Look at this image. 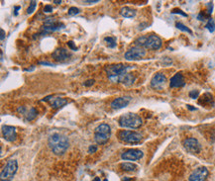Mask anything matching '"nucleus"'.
Instances as JSON below:
<instances>
[{"mask_svg":"<svg viewBox=\"0 0 215 181\" xmlns=\"http://www.w3.org/2000/svg\"><path fill=\"white\" fill-rule=\"evenodd\" d=\"M199 95V91L198 90H191L190 92H189V97L192 98V99H196L198 97Z\"/></svg>","mask_w":215,"mask_h":181,"instance_id":"obj_28","label":"nucleus"},{"mask_svg":"<svg viewBox=\"0 0 215 181\" xmlns=\"http://www.w3.org/2000/svg\"><path fill=\"white\" fill-rule=\"evenodd\" d=\"M1 62H3V52H1Z\"/></svg>","mask_w":215,"mask_h":181,"instance_id":"obj_42","label":"nucleus"},{"mask_svg":"<svg viewBox=\"0 0 215 181\" xmlns=\"http://www.w3.org/2000/svg\"><path fill=\"white\" fill-rule=\"evenodd\" d=\"M18 169V163L16 160H9L6 165L2 168L1 173H0V179L1 181H11L14 175L16 174Z\"/></svg>","mask_w":215,"mask_h":181,"instance_id":"obj_5","label":"nucleus"},{"mask_svg":"<svg viewBox=\"0 0 215 181\" xmlns=\"http://www.w3.org/2000/svg\"><path fill=\"white\" fill-rule=\"evenodd\" d=\"M0 32H1V41H3L4 38H5V32H4L3 29H1V30H0Z\"/></svg>","mask_w":215,"mask_h":181,"instance_id":"obj_36","label":"nucleus"},{"mask_svg":"<svg viewBox=\"0 0 215 181\" xmlns=\"http://www.w3.org/2000/svg\"><path fill=\"white\" fill-rule=\"evenodd\" d=\"M130 100H131V97H129V96H124V97L115 98L114 100L111 102L110 106H111V108L114 109V110L125 108V107L129 104Z\"/></svg>","mask_w":215,"mask_h":181,"instance_id":"obj_16","label":"nucleus"},{"mask_svg":"<svg viewBox=\"0 0 215 181\" xmlns=\"http://www.w3.org/2000/svg\"><path fill=\"white\" fill-rule=\"evenodd\" d=\"M48 145H49L51 151L57 155H62L67 151L69 149V140L65 136L58 133L51 135L48 140Z\"/></svg>","mask_w":215,"mask_h":181,"instance_id":"obj_1","label":"nucleus"},{"mask_svg":"<svg viewBox=\"0 0 215 181\" xmlns=\"http://www.w3.org/2000/svg\"><path fill=\"white\" fill-rule=\"evenodd\" d=\"M98 0H93V1H84L83 3H87V4H93V3H97Z\"/></svg>","mask_w":215,"mask_h":181,"instance_id":"obj_38","label":"nucleus"},{"mask_svg":"<svg viewBox=\"0 0 215 181\" xmlns=\"http://www.w3.org/2000/svg\"><path fill=\"white\" fill-rule=\"evenodd\" d=\"M53 2H54V3H56V4H58V5H59V4L62 3V1H60V0H54Z\"/></svg>","mask_w":215,"mask_h":181,"instance_id":"obj_40","label":"nucleus"},{"mask_svg":"<svg viewBox=\"0 0 215 181\" xmlns=\"http://www.w3.org/2000/svg\"><path fill=\"white\" fill-rule=\"evenodd\" d=\"M44 12H46V13H50V12H53V6L46 5L45 7H44Z\"/></svg>","mask_w":215,"mask_h":181,"instance_id":"obj_32","label":"nucleus"},{"mask_svg":"<svg viewBox=\"0 0 215 181\" xmlns=\"http://www.w3.org/2000/svg\"><path fill=\"white\" fill-rule=\"evenodd\" d=\"M52 56L56 62H64L69 60V56H71V54L66 49H64V48H59V49H57L53 52Z\"/></svg>","mask_w":215,"mask_h":181,"instance_id":"obj_13","label":"nucleus"},{"mask_svg":"<svg viewBox=\"0 0 215 181\" xmlns=\"http://www.w3.org/2000/svg\"><path fill=\"white\" fill-rule=\"evenodd\" d=\"M67 46H69V49H71L73 50H77V48L75 46V44H73V41H69V42H67Z\"/></svg>","mask_w":215,"mask_h":181,"instance_id":"obj_31","label":"nucleus"},{"mask_svg":"<svg viewBox=\"0 0 215 181\" xmlns=\"http://www.w3.org/2000/svg\"><path fill=\"white\" fill-rule=\"evenodd\" d=\"M93 83H94L93 79H88V80H86L83 84H84V86H86V87H89V86H91Z\"/></svg>","mask_w":215,"mask_h":181,"instance_id":"obj_34","label":"nucleus"},{"mask_svg":"<svg viewBox=\"0 0 215 181\" xmlns=\"http://www.w3.org/2000/svg\"><path fill=\"white\" fill-rule=\"evenodd\" d=\"M208 176V170L206 167H198L189 175L188 181H205Z\"/></svg>","mask_w":215,"mask_h":181,"instance_id":"obj_11","label":"nucleus"},{"mask_svg":"<svg viewBox=\"0 0 215 181\" xmlns=\"http://www.w3.org/2000/svg\"><path fill=\"white\" fill-rule=\"evenodd\" d=\"M176 27L178 29V30L182 31V32H186V33L190 34V35H191V34H192V31H191L190 29L188 28V27H186V26H185V25H183L182 23H180V22H176Z\"/></svg>","mask_w":215,"mask_h":181,"instance_id":"obj_24","label":"nucleus"},{"mask_svg":"<svg viewBox=\"0 0 215 181\" xmlns=\"http://www.w3.org/2000/svg\"><path fill=\"white\" fill-rule=\"evenodd\" d=\"M213 11V2H208L207 3V14L210 15Z\"/></svg>","mask_w":215,"mask_h":181,"instance_id":"obj_30","label":"nucleus"},{"mask_svg":"<svg viewBox=\"0 0 215 181\" xmlns=\"http://www.w3.org/2000/svg\"><path fill=\"white\" fill-rule=\"evenodd\" d=\"M184 84L185 82H184V78H183V75L180 72L176 73V74L170 78V86L172 88L182 87Z\"/></svg>","mask_w":215,"mask_h":181,"instance_id":"obj_18","label":"nucleus"},{"mask_svg":"<svg viewBox=\"0 0 215 181\" xmlns=\"http://www.w3.org/2000/svg\"><path fill=\"white\" fill-rule=\"evenodd\" d=\"M146 56V50L144 48L134 47L125 52V58L127 60H139Z\"/></svg>","mask_w":215,"mask_h":181,"instance_id":"obj_8","label":"nucleus"},{"mask_svg":"<svg viewBox=\"0 0 215 181\" xmlns=\"http://www.w3.org/2000/svg\"><path fill=\"white\" fill-rule=\"evenodd\" d=\"M93 181H100V179H99V177H95L93 179Z\"/></svg>","mask_w":215,"mask_h":181,"instance_id":"obj_41","label":"nucleus"},{"mask_svg":"<svg viewBox=\"0 0 215 181\" xmlns=\"http://www.w3.org/2000/svg\"><path fill=\"white\" fill-rule=\"evenodd\" d=\"M199 104L203 105L204 107L207 106V105L208 106H213L214 105L213 98H212V96L209 93H205L199 100Z\"/></svg>","mask_w":215,"mask_h":181,"instance_id":"obj_21","label":"nucleus"},{"mask_svg":"<svg viewBox=\"0 0 215 181\" xmlns=\"http://www.w3.org/2000/svg\"><path fill=\"white\" fill-rule=\"evenodd\" d=\"M111 135V129L107 124H100L94 130V140L98 145H104L108 142Z\"/></svg>","mask_w":215,"mask_h":181,"instance_id":"obj_4","label":"nucleus"},{"mask_svg":"<svg viewBox=\"0 0 215 181\" xmlns=\"http://www.w3.org/2000/svg\"><path fill=\"white\" fill-rule=\"evenodd\" d=\"M39 64H42V66H55L54 64H51V62H39Z\"/></svg>","mask_w":215,"mask_h":181,"instance_id":"obj_35","label":"nucleus"},{"mask_svg":"<svg viewBox=\"0 0 215 181\" xmlns=\"http://www.w3.org/2000/svg\"><path fill=\"white\" fill-rule=\"evenodd\" d=\"M96 151H97V147L96 146H90L88 148V152L89 153H94Z\"/></svg>","mask_w":215,"mask_h":181,"instance_id":"obj_33","label":"nucleus"},{"mask_svg":"<svg viewBox=\"0 0 215 181\" xmlns=\"http://www.w3.org/2000/svg\"><path fill=\"white\" fill-rule=\"evenodd\" d=\"M183 148L187 152L191 154H197L201 151V146L199 142L194 138H187L183 141Z\"/></svg>","mask_w":215,"mask_h":181,"instance_id":"obj_7","label":"nucleus"},{"mask_svg":"<svg viewBox=\"0 0 215 181\" xmlns=\"http://www.w3.org/2000/svg\"><path fill=\"white\" fill-rule=\"evenodd\" d=\"M172 14H180V15H182V16H183V17H187V14L184 13L183 11H182L180 9H174V10L172 11Z\"/></svg>","mask_w":215,"mask_h":181,"instance_id":"obj_29","label":"nucleus"},{"mask_svg":"<svg viewBox=\"0 0 215 181\" xmlns=\"http://www.w3.org/2000/svg\"><path fill=\"white\" fill-rule=\"evenodd\" d=\"M135 80H136V77L134 76V74L129 73V72L121 75V76L118 78V82H121L122 84H124V85L126 86L132 85V84L135 82Z\"/></svg>","mask_w":215,"mask_h":181,"instance_id":"obj_19","label":"nucleus"},{"mask_svg":"<svg viewBox=\"0 0 215 181\" xmlns=\"http://www.w3.org/2000/svg\"><path fill=\"white\" fill-rule=\"evenodd\" d=\"M104 43L106 44V46L108 48H111V49H114L117 45L116 43V39L114 37H106L104 38Z\"/></svg>","mask_w":215,"mask_h":181,"instance_id":"obj_23","label":"nucleus"},{"mask_svg":"<svg viewBox=\"0 0 215 181\" xmlns=\"http://www.w3.org/2000/svg\"><path fill=\"white\" fill-rule=\"evenodd\" d=\"M19 9H20V7H19V6H16V7H15V15L18 14V10Z\"/></svg>","mask_w":215,"mask_h":181,"instance_id":"obj_39","label":"nucleus"},{"mask_svg":"<svg viewBox=\"0 0 215 181\" xmlns=\"http://www.w3.org/2000/svg\"><path fill=\"white\" fill-rule=\"evenodd\" d=\"M17 111H18V113H20V114L25 116L26 121H32V120L35 119L38 115V111L36 110L35 108H33V107L30 109H28L25 106H20V107H18Z\"/></svg>","mask_w":215,"mask_h":181,"instance_id":"obj_15","label":"nucleus"},{"mask_svg":"<svg viewBox=\"0 0 215 181\" xmlns=\"http://www.w3.org/2000/svg\"><path fill=\"white\" fill-rule=\"evenodd\" d=\"M104 181H107V179H105V180H104Z\"/></svg>","mask_w":215,"mask_h":181,"instance_id":"obj_43","label":"nucleus"},{"mask_svg":"<svg viewBox=\"0 0 215 181\" xmlns=\"http://www.w3.org/2000/svg\"><path fill=\"white\" fill-rule=\"evenodd\" d=\"M36 6H37V2L35 0H32L29 4V7L27 9V14H32L36 9Z\"/></svg>","mask_w":215,"mask_h":181,"instance_id":"obj_26","label":"nucleus"},{"mask_svg":"<svg viewBox=\"0 0 215 181\" xmlns=\"http://www.w3.org/2000/svg\"><path fill=\"white\" fill-rule=\"evenodd\" d=\"M118 138L121 142L127 144H138L142 141L143 137L141 134L132 131H121L118 134Z\"/></svg>","mask_w":215,"mask_h":181,"instance_id":"obj_6","label":"nucleus"},{"mask_svg":"<svg viewBox=\"0 0 215 181\" xmlns=\"http://www.w3.org/2000/svg\"><path fill=\"white\" fill-rule=\"evenodd\" d=\"M120 127L129 128V129H138L142 126V118L135 113H126L122 115L118 120Z\"/></svg>","mask_w":215,"mask_h":181,"instance_id":"obj_2","label":"nucleus"},{"mask_svg":"<svg viewBox=\"0 0 215 181\" xmlns=\"http://www.w3.org/2000/svg\"><path fill=\"white\" fill-rule=\"evenodd\" d=\"M166 82V77L163 73H157L151 80V87L155 89H162Z\"/></svg>","mask_w":215,"mask_h":181,"instance_id":"obj_14","label":"nucleus"},{"mask_svg":"<svg viewBox=\"0 0 215 181\" xmlns=\"http://www.w3.org/2000/svg\"><path fill=\"white\" fill-rule=\"evenodd\" d=\"M132 66H125L123 64H111V66H107L105 67V70L108 75V78L112 81H118L121 75L125 74L128 72L129 69H131Z\"/></svg>","mask_w":215,"mask_h":181,"instance_id":"obj_3","label":"nucleus"},{"mask_svg":"<svg viewBox=\"0 0 215 181\" xmlns=\"http://www.w3.org/2000/svg\"><path fill=\"white\" fill-rule=\"evenodd\" d=\"M205 28L207 29V30L209 31L210 33H213L214 32V30H215V22H214L213 19H212V18L208 19V22L206 23Z\"/></svg>","mask_w":215,"mask_h":181,"instance_id":"obj_25","label":"nucleus"},{"mask_svg":"<svg viewBox=\"0 0 215 181\" xmlns=\"http://www.w3.org/2000/svg\"><path fill=\"white\" fill-rule=\"evenodd\" d=\"M43 101H47L51 104L52 108L54 109H59L61 107L65 106L67 103V100L65 98H59V97H52V96H48V97L44 98Z\"/></svg>","mask_w":215,"mask_h":181,"instance_id":"obj_17","label":"nucleus"},{"mask_svg":"<svg viewBox=\"0 0 215 181\" xmlns=\"http://www.w3.org/2000/svg\"><path fill=\"white\" fill-rule=\"evenodd\" d=\"M144 155L142 151L138 149H129L127 151H125L123 153L121 154L122 159L124 160H138V159H141Z\"/></svg>","mask_w":215,"mask_h":181,"instance_id":"obj_9","label":"nucleus"},{"mask_svg":"<svg viewBox=\"0 0 215 181\" xmlns=\"http://www.w3.org/2000/svg\"><path fill=\"white\" fill-rule=\"evenodd\" d=\"M162 47V40L157 35H150L147 37L144 49L147 50H159Z\"/></svg>","mask_w":215,"mask_h":181,"instance_id":"obj_10","label":"nucleus"},{"mask_svg":"<svg viewBox=\"0 0 215 181\" xmlns=\"http://www.w3.org/2000/svg\"><path fill=\"white\" fill-rule=\"evenodd\" d=\"M79 13V9L77 7H71L69 9V11H67V14H69V16H75Z\"/></svg>","mask_w":215,"mask_h":181,"instance_id":"obj_27","label":"nucleus"},{"mask_svg":"<svg viewBox=\"0 0 215 181\" xmlns=\"http://www.w3.org/2000/svg\"><path fill=\"white\" fill-rule=\"evenodd\" d=\"M120 14L125 18H134L136 16V10L130 7H123L120 10Z\"/></svg>","mask_w":215,"mask_h":181,"instance_id":"obj_20","label":"nucleus"},{"mask_svg":"<svg viewBox=\"0 0 215 181\" xmlns=\"http://www.w3.org/2000/svg\"><path fill=\"white\" fill-rule=\"evenodd\" d=\"M187 109H188V110H190V111H195V110H196V108H195V107H192L191 105H187Z\"/></svg>","mask_w":215,"mask_h":181,"instance_id":"obj_37","label":"nucleus"},{"mask_svg":"<svg viewBox=\"0 0 215 181\" xmlns=\"http://www.w3.org/2000/svg\"><path fill=\"white\" fill-rule=\"evenodd\" d=\"M120 166H121V168L124 170V171H128V172L136 171L137 168H138V166H137L136 164H134V163H130V162H124Z\"/></svg>","mask_w":215,"mask_h":181,"instance_id":"obj_22","label":"nucleus"},{"mask_svg":"<svg viewBox=\"0 0 215 181\" xmlns=\"http://www.w3.org/2000/svg\"><path fill=\"white\" fill-rule=\"evenodd\" d=\"M2 135L7 142H15L17 139L16 129L12 126H3L2 127Z\"/></svg>","mask_w":215,"mask_h":181,"instance_id":"obj_12","label":"nucleus"}]
</instances>
